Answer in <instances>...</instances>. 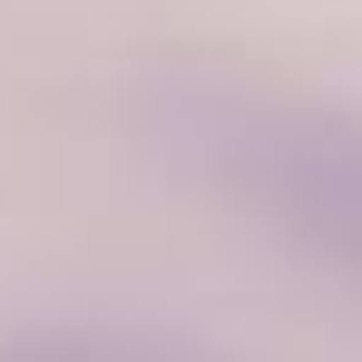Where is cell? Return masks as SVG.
<instances>
[{
  "instance_id": "obj_1",
  "label": "cell",
  "mask_w": 362,
  "mask_h": 362,
  "mask_svg": "<svg viewBox=\"0 0 362 362\" xmlns=\"http://www.w3.org/2000/svg\"><path fill=\"white\" fill-rule=\"evenodd\" d=\"M137 147L264 235L313 294L362 323V98L264 59L177 49L137 78Z\"/></svg>"
},
{
  "instance_id": "obj_2",
  "label": "cell",
  "mask_w": 362,
  "mask_h": 362,
  "mask_svg": "<svg viewBox=\"0 0 362 362\" xmlns=\"http://www.w3.org/2000/svg\"><path fill=\"white\" fill-rule=\"evenodd\" d=\"M0 362H235L186 333H127V323H49V333H0Z\"/></svg>"
}]
</instances>
